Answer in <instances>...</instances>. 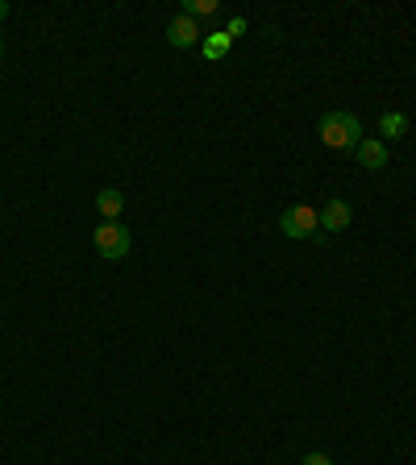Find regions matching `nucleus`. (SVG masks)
<instances>
[{
	"instance_id": "f257e3e1",
	"label": "nucleus",
	"mask_w": 416,
	"mask_h": 465,
	"mask_svg": "<svg viewBox=\"0 0 416 465\" xmlns=\"http://www.w3.org/2000/svg\"><path fill=\"white\" fill-rule=\"evenodd\" d=\"M317 133H321V141H325L329 150L354 154L358 150V141H362V121L354 117V112H346V109H333V112L321 117Z\"/></svg>"
},
{
	"instance_id": "f03ea898",
	"label": "nucleus",
	"mask_w": 416,
	"mask_h": 465,
	"mask_svg": "<svg viewBox=\"0 0 416 465\" xmlns=\"http://www.w3.org/2000/svg\"><path fill=\"white\" fill-rule=\"evenodd\" d=\"M317 228H321V217H317V208H308V204H292V208H284V217H279V233L292 241L317 237Z\"/></svg>"
},
{
	"instance_id": "7ed1b4c3",
	"label": "nucleus",
	"mask_w": 416,
	"mask_h": 465,
	"mask_svg": "<svg viewBox=\"0 0 416 465\" xmlns=\"http://www.w3.org/2000/svg\"><path fill=\"white\" fill-rule=\"evenodd\" d=\"M92 241H96V254L109 262H121L125 254H130V228L117 225V220H104V225L92 233Z\"/></svg>"
},
{
	"instance_id": "20e7f679",
	"label": "nucleus",
	"mask_w": 416,
	"mask_h": 465,
	"mask_svg": "<svg viewBox=\"0 0 416 465\" xmlns=\"http://www.w3.org/2000/svg\"><path fill=\"white\" fill-rule=\"evenodd\" d=\"M167 42L176 46V50H192V46L200 42V25L187 17V13H179V17H171L167 22Z\"/></svg>"
},
{
	"instance_id": "39448f33",
	"label": "nucleus",
	"mask_w": 416,
	"mask_h": 465,
	"mask_svg": "<svg viewBox=\"0 0 416 465\" xmlns=\"http://www.w3.org/2000/svg\"><path fill=\"white\" fill-rule=\"evenodd\" d=\"M317 217H321V228H325V233H341V228L354 220V208L346 204V200H329Z\"/></svg>"
},
{
	"instance_id": "423d86ee",
	"label": "nucleus",
	"mask_w": 416,
	"mask_h": 465,
	"mask_svg": "<svg viewBox=\"0 0 416 465\" xmlns=\"http://www.w3.org/2000/svg\"><path fill=\"white\" fill-rule=\"evenodd\" d=\"M354 158H358V166H366V171H384L387 166V146L379 138H362L358 150H354Z\"/></svg>"
},
{
	"instance_id": "0eeeda50",
	"label": "nucleus",
	"mask_w": 416,
	"mask_h": 465,
	"mask_svg": "<svg viewBox=\"0 0 416 465\" xmlns=\"http://www.w3.org/2000/svg\"><path fill=\"white\" fill-rule=\"evenodd\" d=\"M96 208H100V217H104V220H117L121 208H125V195L113 192V187H104V192L96 195Z\"/></svg>"
},
{
	"instance_id": "6e6552de",
	"label": "nucleus",
	"mask_w": 416,
	"mask_h": 465,
	"mask_svg": "<svg viewBox=\"0 0 416 465\" xmlns=\"http://www.w3.org/2000/svg\"><path fill=\"white\" fill-rule=\"evenodd\" d=\"M379 133H384V138H404L408 133V117L404 112H384V117H379Z\"/></svg>"
},
{
	"instance_id": "1a4fd4ad",
	"label": "nucleus",
	"mask_w": 416,
	"mask_h": 465,
	"mask_svg": "<svg viewBox=\"0 0 416 465\" xmlns=\"http://www.w3.org/2000/svg\"><path fill=\"white\" fill-rule=\"evenodd\" d=\"M230 33H208L204 38V58H225L230 55Z\"/></svg>"
},
{
	"instance_id": "9d476101",
	"label": "nucleus",
	"mask_w": 416,
	"mask_h": 465,
	"mask_svg": "<svg viewBox=\"0 0 416 465\" xmlns=\"http://www.w3.org/2000/svg\"><path fill=\"white\" fill-rule=\"evenodd\" d=\"M184 13H187V17H192V22H196V17H217V13H221V4H217V0H187V4H184Z\"/></svg>"
},
{
	"instance_id": "9b49d317",
	"label": "nucleus",
	"mask_w": 416,
	"mask_h": 465,
	"mask_svg": "<svg viewBox=\"0 0 416 465\" xmlns=\"http://www.w3.org/2000/svg\"><path fill=\"white\" fill-rule=\"evenodd\" d=\"M300 465H333V457L329 453H304L300 457Z\"/></svg>"
},
{
	"instance_id": "f8f14e48",
	"label": "nucleus",
	"mask_w": 416,
	"mask_h": 465,
	"mask_svg": "<svg viewBox=\"0 0 416 465\" xmlns=\"http://www.w3.org/2000/svg\"><path fill=\"white\" fill-rule=\"evenodd\" d=\"M225 33H230V42L233 38H241V33H246V17H233V22L225 25Z\"/></svg>"
},
{
	"instance_id": "ddd939ff",
	"label": "nucleus",
	"mask_w": 416,
	"mask_h": 465,
	"mask_svg": "<svg viewBox=\"0 0 416 465\" xmlns=\"http://www.w3.org/2000/svg\"><path fill=\"white\" fill-rule=\"evenodd\" d=\"M5 17H9V4H5V0H0V22H5Z\"/></svg>"
},
{
	"instance_id": "4468645a",
	"label": "nucleus",
	"mask_w": 416,
	"mask_h": 465,
	"mask_svg": "<svg viewBox=\"0 0 416 465\" xmlns=\"http://www.w3.org/2000/svg\"><path fill=\"white\" fill-rule=\"evenodd\" d=\"M0 55H5V38H0Z\"/></svg>"
}]
</instances>
